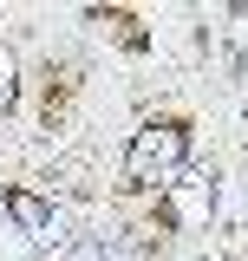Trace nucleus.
<instances>
[{"mask_svg": "<svg viewBox=\"0 0 248 261\" xmlns=\"http://www.w3.org/2000/svg\"><path fill=\"white\" fill-rule=\"evenodd\" d=\"M183 170H189V124L183 118L144 124L131 137V150H124V183L131 190H170Z\"/></svg>", "mask_w": 248, "mask_h": 261, "instance_id": "obj_1", "label": "nucleus"}, {"mask_svg": "<svg viewBox=\"0 0 248 261\" xmlns=\"http://www.w3.org/2000/svg\"><path fill=\"white\" fill-rule=\"evenodd\" d=\"M0 209L20 222V235H33L46 255H59V248H65L59 216H53V202H46V196H33V190H0Z\"/></svg>", "mask_w": 248, "mask_h": 261, "instance_id": "obj_2", "label": "nucleus"}, {"mask_svg": "<svg viewBox=\"0 0 248 261\" xmlns=\"http://www.w3.org/2000/svg\"><path fill=\"white\" fill-rule=\"evenodd\" d=\"M170 196H177V216H183V222H203V216H209V202H216L209 176H189V170L170 183Z\"/></svg>", "mask_w": 248, "mask_h": 261, "instance_id": "obj_3", "label": "nucleus"}, {"mask_svg": "<svg viewBox=\"0 0 248 261\" xmlns=\"http://www.w3.org/2000/svg\"><path fill=\"white\" fill-rule=\"evenodd\" d=\"M13 98H20V65H13L7 46H0V111H13Z\"/></svg>", "mask_w": 248, "mask_h": 261, "instance_id": "obj_4", "label": "nucleus"}]
</instances>
